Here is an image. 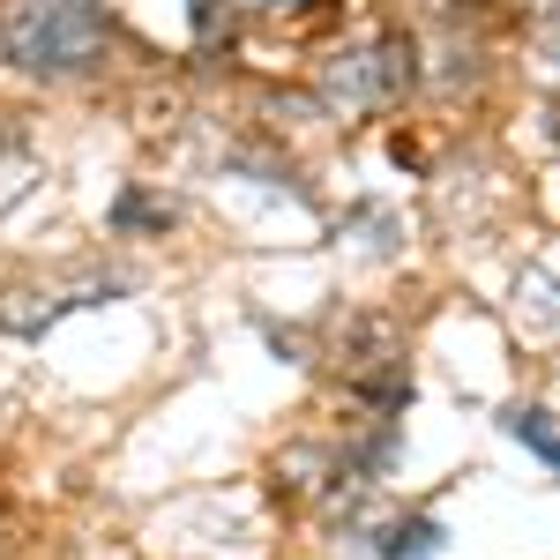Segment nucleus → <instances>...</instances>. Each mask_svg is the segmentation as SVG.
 I'll return each mask as SVG.
<instances>
[{
  "label": "nucleus",
  "mask_w": 560,
  "mask_h": 560,
  "mask_svg": "<svg viewBox=\"0 0 560 560\" xmlns=\"http://www.w3.org/2000/svg\"><path fill=\"white\" fill-rule=\"evenodd\" d=\"M0 38L31 75H83L113 45V15L105 0H8Z\"/></svg>",
  "instance_id": "f257e3e1"
},
{
  "label": "nucleus",
  "mask_w": 560,
  "mask_h": 560,
  "mask_svg": "<svg viewBox=\"0 0 560 560\" xmlns=\"http://www.w3.org/2000/svg\"><path fill=\"white\" fill-rule=\"evenodd\" d=\"M322 90H329L337 105H351V113L396 105V97L411 90V45H404V38H374V45H359V52H345V60H329Z\"/></svg>",
  "instance_id": "f03ea898"
},
{
  "label": "nucleus",
  "mask_w": 560,
  "mask_h": 560,
  "mask_svg": "<svg viewBox=\"0 0 560 560\" xmlns=\"http://www.w3.org/2000/svg\"><path fill=\"white\" fill-rule=\"evenodd\" d=\"M382 560H441V523L411 516L396 530H382Z\"/></svg>",
  "instance_id": "7ed1b4c3"
},
{
  "label": "nucleus",
  "mask_w": 560,
  "mask_h": 560,
  "mask_svg": "<svg viewBox=\"0 0 560 560\" xmlns=\"http://www.w3.org/2000/svg\"><path fill=\"white\" fill-rule=\"evenodd\" d=\"M509 427H516L523 441H530V456H538V464H560V441H553V419H546V411H538V404H530V411H516V419H509Z\"/></svg>",
  "instance_id": "20e7f679"
},
{
  "label": "nucleus",
  "mask_w": 560,
  "mask_h": 560,
  "mask_svg": "<svg viewBox=\"0 0 560 560\" xmlns=\"http://www.w3.org/2000/svg\"><path fill=\"white\" fill-rule=\"evenodd\" d=\"M113 224H173V202H158V195H120V210H113Z\"/></svg>",
  "instance_id": "39448f33"
}]
</instances>
